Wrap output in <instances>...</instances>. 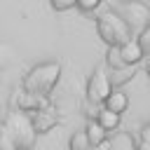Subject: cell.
Returning <instances> with one entry per match:
<instances>
[{
	"instance_id": "6da1fadb",
	"label": "cell",
	"mask_w": 150,
	"mask_h": 150,
	"mask_svg": "<svg viewBox=\"0 0 150 150\" xmlns=\"http://www.w3.org/2000/svg\"><path fill=\"white\" fill-rule=\"evenodd\" d=\"M59 75H61V63H59V61L38 63V66H33V68L26 73L21 89H26V91H30V94H38V96H47V94L56 87Z\"/></svg>"
},
{
	"instance_id": "7a4b0ae2",
	"label": "cell",
	"mask_w": 150,
	"mask_h": 150,
	"mask_svg": "<svg viewBox=\"0 0 150 150\" xmlns=\"http://www.w3.org/2000/svg\"><path fill=\"white\" fill-rule=\"evenodd\" d=\"M96 30H98V38H101L108 47H120L122 42H127V40L131 38L129 23H127L115 9H108V12H103V14L96 19Z\"/></svg>"
},
{
	"instance_id": "3957f363",
	"label": "cell",
	"mask_w": 150,
	"mask_h": 150,
	"mask_svg": "<svg viewBox=\"0 0 150 150\" xmlns=\"http://www.w3.org/2000/svg\"><path fill=\"white\" fill-rule=\"evenodd\" d=\"M5 129L16 138V145L19 148H33L35 143V129H33V122H30V115L23 112V110H12L9 117L5 120Z\"/></svg>"
},
{
	"instance_id": "277c9868",
	"label": "cell",
	"mask_w": 150,
	"mask_h": 150,
	"mask_svg": "<svg viewBox=\"0 0 150 150\" xmlns=\"http://www.w3.org/2000/svg\"><path fill=\"white\" fill-rule=\"evenodd\" d=\"M115 12L129 23V28L143 30L145 26H150V7L141 0H124Z\"/></svg>"
},
{
	"instance_id": "5b68a950",
	"label": "cell",
	"mask_w": 150,
	"mask_h": 150,
	"mask_svg": "<svg viewBox=\"0 0 150 150\" xmlns=\"http://www.w3.org/2000/svg\"><path fill=\"white\" fill-rule=\"evenodd\" d=\"M110 91H112V82H110V75L105 73V68L103 66L94 68V73L87 82V98L91 103H103Z\"/></svg>"
},
{
	"instance_id": "8992f818",
	"label": "cell",
	"mask_w": 150,
	"mask_h": 150,
	"mask_svg": "<svg viewBox=\"0 0 150 150\" xmlns=\"http://www.w3.org/2000/svg\"><path fill=\"white\" fill-rule=\"evenodd\" d=\"M30 122H33V129L35 134H47L52 127H56V115L49 110V108H40V110H33L30 115Z\"/></svg>"
},
{
	"instance_id": "52a82bcc",
	"label": "cell",
	"mask_w": 150,
	"mask_h": 150,
	"mask_svg": "<svg viewBox=\"0 0 150 150\" xmlns=\"http://www.w3.org/2000/svg\"><path fill=\"white\" fill-rule=\"evenodd\" d=\"M120 56H122V61L127 63V66H136V63H141L145 56H143V52H141V45L136 42V38H129L127 42H122L120 47Z\"/></svg>"
},
{
	"instance_id": "ba28073f",
	"label": "cell",
	"mask_w": 150,
	"mask_h": 150,
	"mask_svg": "<svg viewBox=\"0 0 150 150\" xmlns=\"http://www.w3.org/2000/svg\"><path fill=\"white\" fill-rule=\"evenodd\" d=\"M103 108L122 115V112L129 108V96H127L122 89H115V87H112V91H110V94L105 96V101H103Z\"/></svg>"
},
{
	"instance_id": "9c48e42d",
	"label": "cell",
	"mask_w": 150,
	"mask_h": 150,
	"mask_svg": "<svg viewBox=\"0 0 150 150\" xmlns=\"http://www.w3.org/2000/svg\"><path fill=\"white\" fill-rule=\"evenodd\" d=\"M84 136H87L89 145H98V143L108 141V131L96 122V117H91V120L87 122V127H84Z\"/></svg>"
},
{
	"instance_id": "30bf717a",
	"label": "cell",
	"mask_w": 150,
	"mask_h": 150,
	"mask_svg": "<svg viewBox=\"0 0 150 150\" xmlns=\"http://www.w3.org/2000/svg\"><path fill=\"white\" fill-rule=\"evenodd\" d=\"M120 120H122L120 112H112V110H108V108H103V105H101V110H96V122H98L105 131H115V129L120 127Z\"/></svg>"
},
{
	"instance_id": "8fae6325",
	"label": "cell",
	"mask_w": 150,
	"mask_h": 150,
	"mask_svg": "<svg viewBox=\"0 0 150 150\" xmlns=\"http://www.w3.org/2000/svg\"><path fill=\"white\" fill-rule=\"evenodd\" d=\"M105 61H108V66H110L112 70H117V68H124V66H127V63L122 61V56H120V49H117V47H108Z\"/></svg>"
},
{
	"instance_id": "7c38bea8",
	"label": "cell",
	"mask_w": 150,
	"mask_h": 150,
	"mask_svg": "<svg viewBox=\"0 0 150 150\" xmlns=\"http://www.w3.org/2000/svg\"><path fill=\"white\" fill-rule=\"evenodd\" d=\"M70 150H89V141H87L84 131H75L70 136Z\"/></svg>"
},
{
	"instance_id": "4fadbf2b",
	"label": "cell",
	"mask_w": 150,
	"mask_h": 150,
	"mask_svg": "<svg viewBox=\"0 0 150 150\" xmlns=\"http://www.w3.org/2000/svg\"><path fill=\"white\" fill-rule=\"evenodd\" d=\"M16 148H19V145H16V138L2 127V129H0V150H16Z\"/></svg>"
},
{
	"instance_id": "5bb4252c",
	"label": "cell",
	"mask_w": 150,
	"mask_h": 150,
	"mask_svg": "<svg viewBox=\"0 0 150 150\" xmlns=\"http://www.w3.org/2000/svg\"><path fill=\"white\" fill-rule=\"evenodd\" d=\"M136 42L141 45V52H143V56H150V26H145V28L138 33Z\"/></svg>"
},
{
	"instance_id": "9a60e30c",
	"label": "cell",
	"mask_w": 150,
	"mask_h": 150,
	"mask_svg": "<svg viewBox=\"0 0 150 150\" xmlns=\"http://www.w3.org/2000/svg\"><path fill=\"white\" fill-rule=\"evenodd\" d=\"M98 5H101V0H75V7L82 12H94Z\"/></svg>"
},
{
	"instance_id": "2e32d148",
	"label": "cell",
	"mask_w": 150,
	"mask_h": 150,
	"mask_svg": "<svg viewBox=\"0 0 150 150\" xmlns=\"http://www.w3.org/2000/svg\"><path fill=\"white\" fill-rule=\"evenodd\" d=\"M49 2H52V7L56 12H66V9L75 7V0H49Z\"/></svg>"
},
{
	"instance_id": "e0dca14e",
	"label": "cell",
	"mask_w": 150,
	"mask_h": 150,
	"mask_svg": "<svg viewBox=\"0 0 150 150\" xmlns=\"http://www.w3.org/2000/svg\"><path fill=\"white\" fill-rule=\"evenodd\" d=\"M141 138H143V143H145V145H150V124H145V127H143Z\"/></svg>"
},
{
	"instance_id": "ac0fdd59",
	"label": "cell",
	"mask_w": 150,
	"mask_h": 150,
	"mask_svg": "<svg viewBox=\"0 0 150 150\" xmlns=\"http://www.w3.org/2000/svg\"><path fill=\"white\" fill-rule=\"evenodd\" d=\"M89 150H110V143L103 141V143H98V145H89Z\"/></svg>"
},
{
	"instance_id": "d6986e66",
	"label": "cell",
	"mask_w": 150,
	"mask_h": 150,
	"mask_svg": "<svg viewBox=\"0 0 150 150\" xmlns=\"http://www.w3.org/2000/svg\"><path fill=\"white\" fill-rule=\"evenodd\" d=\"M145 73H148V77H150V59H148V63H145Z\"/></svg>"
},
{
	"instance_id": "ffe728a7",
	"label": "cell",
	"mask_w": 150,
	"mask_h": 150,
	"mask_svg": "<svg viewBox=\"0 0 150 150\" xmlns=\"http://www.w3.org/2000/svg\"><path fill=\"white\" fill-rule=\"evenodd\" d=\"M141 150H150V145H145V143H141Z\"/></svg>"
},
{
	"instance_id": "44dd1931",
	"label": "cell",
	"mask_w": 150,
	"mask_h": 150,
	"mask_svg": "<svg viewBox=\"0 0 150 150\" xmlns=\"http://www.w3.org/2000/svg\"><path fill=\"white\" fill-rule=\"evenodd\" d=\"M16 150H33V148H16Z\"/></svg>"
}]
</instances>
